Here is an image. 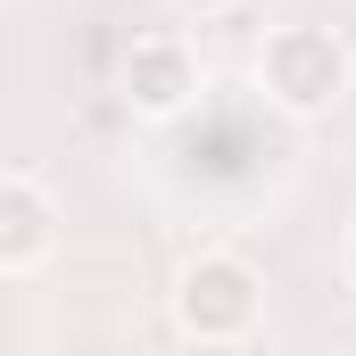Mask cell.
I'll return each instance as SVG.
<instances>
[{
	"mask_svg": "<svg viewBox=\"0 0 356 356\" xmlns=\"http://www.w3.org/2000/svg\"><path fill=\"white\" fill-rule=\"evenodd\" d=\"M166 315H175V340H191V348H249L266 323V273L241 249H199V257H182Z\"/></svg>",
	"mask_w": 356,
	"mask_h": 356,
	"instance_id": "cell-1",
	"label": "cell"
},
{
	"mask_svg": "<svg viewBox=\"0 0 356 356\" xmlns=\"http://www.w3.org/2000/svg\"><path fill=\"white\" fill-rule=\"evenodd\" d=\"M348 83H356V50H348V33H332V25H273L257 42V91L290 124L332 116L348 99Z\"/></svg>",
	"mask_w": 356,
	"mask_h": 356,
	"instance_id": "cell-2",
	"label": "cell"
},
{
	"mask_svg": "<svg viewBox=\"0 0 356 356\" xmlns=\"http://www.w3.org/2000/svg\"><path fill=\"white\" fill-rule=\"evenodd\" d=\"M116 99L141 116V124H182L199 99H207V58L191 50V33L158 25V33H133L124 67H116Z\"/></svg>",
	"mask_w": 356,
	"mask_h": 356,
	"instance_id": "cell-3",
	"label": "cell"
},
{
	"mask_svg": "<svg viewBox=\"0 0 356 356\" xmlns=\"http://www.w3.org/2000/svg\"><path fill=\"white\" fill-rule=\"evenodd\" d=\"M58 241H67V216H58L50 182L33 175V166H8L0 175V273L8 282H33L58 257Z\"/></svg>",
	"mask_w": 356,
	"mask_h": 356,
	"instance_id": "cell-4",
	"label": "cell"
},
{
	"mask_svg": "<svg viewBox=\"0 0 356 356\" xmlns=\"http://www.w3.org/2000/svg\"><path fill=\"white\" fill-rule=\"evenodd\" d=\"M182 17H199V25H207V17H232V8H249V0H175Z\"/></svg>",
	"mask_w": 356,
	"mask_h": 356,
	"instance_id": "cell-5",
	"label": "cell"
},
{
	"mask_svg": "<svg viewBox=\"0 0 356 356\" xmlns=\"http://www.w3.org/2000/svg\"><path fill=\"white\" fill-rule=\"evenodd\" d=\"M340 273H348V290H356V216H348V232H340Z\"/></svg>",
	"mask_w": 356,
	"mask_h": 356,
	"instance_id": "cell-6",
	"label": "cell"
}]
</instances>
